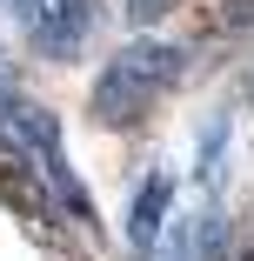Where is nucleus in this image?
I'll list each match as a JSON object with an SVG mask.
<instances>
[{"mask_svg":"<svg viewBox=\"0 0 254 261\" xmlns=\"http://www.w3.org/2000/svg\"><path fill=\"white\" fill-rule=\"evenodd\" d=\"M181 67H187V54H181L174 40H134V47H121V54L94 74V94H87L94 121L114 127V134L140 127L167 100V87L181 81Z\"/></svg>","mask_w":254,"mask_h":261,"instance_id":"f257e3e1","label":"nucleus"},{"mask_svg":"<svg viewBox=\"0 0 254 261\" xmlns=\"http://www.w3.org/2000/svg\"><path fill=\"white\" fill-rule=\"evenodd\" d=\"M0 147H7L20 168H34V174H40V188L54 194V207H67L74 221H87V215H94V201H87V188H80V174H74V161H67L61 121L47 114L40 100L14 94L7 108H0Z\"/></svg>","mask_w":254,"mask_h":261,"instance_id":"f03ea898","label":"nucleus"},{"mask_svg":"<svg viewBox=\"0 0 254 261\" xmlns=\"http://www.w3.org/2000/svg\"><path fill=\"white\" fill-rule=\"evenodd\" d=\"M20 20L47 61H74L94 34V0H20Z\"/></svg>","mask_w":254,"mask_h":261,"instance_id":"7ed1b4c3","label":"nucleus"},{"mask_svg":"<svg viewBox=\"0 0 254 261\" xmlns=\"http://www.w3.org/2000/svg\"><path fill=\"white\" fill-rule=\"evenodd\" d=\"M167 207H174V181L167 174H147L140 194H134V215H127V241L134 254H154L161 234H167Z\"/></svg>","mask_w":254,"mask_h":261,"instance_id":"20e7f679","label":"nucleus"},{"mask_svg":"<svg viewBox=\"0 0 254 261\" xmlns=\"http://www.w3.org/2000/svg\"><path fill=\"white\" fill-rule=\"evenodd\" d=\"M167 7H174V0H127V14H134V20H140V27H147V20H161V14H167Z\"/></svg>","mask_w":254,"mask_h":261,"instance_id":"39448f33","label":"nucleus"},{"mask_svg":"<svg viewBox=\"0 0 254 261\" xmlns=\"http://www.w3.org/2000/svg\"><path fill=\"white\" fill-rule=\"evenodd\" d=\"M221 20H228V27H247V20H254V0H228Z\"/></svg>","mask_w":254,"mask_h":261,"instance_id":"423d86ee","label":"nucleus"},{"mask_svg":"<svg viewBox=\"0 0 254 261\" xmlns=\"http://www.w3.org/2000/svg\"><path fill=\"white\" fill-rule=\"evenodd\" d=\"M14 94H20V81H14V67H7V61H0V108H7Z\"/></svg>","mask_w":254,"mask_h":261,"instance_id":"0eeeda50","label":"nucleus"},{"mask_svg":"<svg viewBox=\"0 0 254 261\" xmlns=\"http://www.w3.org/2000/svg\"><path fill=\"white\" fill-rule=\"evenodd\" d=\"M0 7H14V0H0Z\"/></svg>","mask_w":254,"mask_h":261,"instance_id":"6e6552de","label":"nucleus"}]
</instances>
